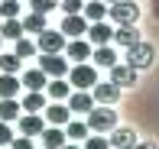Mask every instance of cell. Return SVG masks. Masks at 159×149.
Segmentation results:
<instances>
[{"mask_svg": "<svg viewBox=\"0 0 159 149\" xmlns=\"http://www.w3.org/2000/svg\"><path fill=\"white\" fill-rule=\"evenodd\" d=\"M117 126V113L111 110V104H101V107H91L88 110V130L94 133H111Z\"/></svg>", "mask_w": 159, "mask_h": 149, "instance_id": "6da1fadb", "label": "cell"}, {"mask_svg": "<svg viewBox=\"0 0 159 149\" xmlns=\"http://www.w3.org/2000/svg\"><path fill=\"white\" fill-rule=\"evenodd\" d=\"M156 62V49L149 46V42H133V46H127V65H133L136 72H140V68H149Z\"/></svg>", "mask_w": 159, "mask_h": 149, "instance_id": "7a4b0ae2", "label": "cell"}, {"mask_svg": "<svg viewBox=\"0 0 159 149\" xmlns=\"http://www.w3.org/2000/svg\"><path fill=\"white\" fill-rule=\"evenodd\" d=\"M68 84H71V88H78V91L94 88V84H98V72H94V65H88V62H78L75 68H68Z\"/></svg>", "mask_w": 159, "mask_h": 149, "instance_id": "3957f363", "label": "cell"}, {"mask_svg": "<svg viewBox=\"0 0 159 149\" xmlns=\"http://www.w3.org/2000/svg\"><path fill=\"white\" fill-rule=\"evenodd\" d=\"M107 16H111L114 23H136V20H140V7H136L133 0H114V3L107 7Z\"/></svg>", "mask_w": 159, "mask_h": 149, "instance_id": "277c9868", "label": "cell"}, {"mask_svg": "<svg viewBox=\"0 0 159 149\" xmlns=\"http://www.w3.org/2000/svg\"><path fill=\"white\" fill-rule=\"evenodd\" d=\"M39 68H42L49 78H65V75H68V62L62 59V52H42Z\"/></svg>", "mask_w": 159, "mask_h": 149, "instance_id": "5b68a950", "label": "cell"}, {"mask_svg": "<svg viewBox=\"0 0 159 149\" xmlns=\"http://www.w3.org/2000/svg\"><path fill=\"white\" fill-rule=\"evenodd\" d=\"M36 36H39V42H36L39 52H62V49H65L62 29H59V33H55V29H42V33H36Z\"/></svg>", "mask_w": 159, "mask_h": 149, "instance_id": "8992f818", "label": "cell"}, {"mask_svg": "<svg viewBox=\"0 0 159 149\" xmlns=\"http://www.w3.org/2000/svg\"><path fill=\"white\" fill-rule=\"evenodd\" d=\"M111 81L117 84V88H133V81H136V68L127 65V62H117V65H111Z\"/></svg>", "mask_w": 159, "mask_h": 149, "instance_id": "52a82bcc", "label": "cell"}, {"mask_svg": "<svg viewBox=\"0 0 159 149\" xmlns=\"http://www.w3.org/2000/svg\"><path fill=\"white\" fill-rule=\"evenodd\" d=\"M88 33V20H84V13H65L62 20V36H84Z\"/></svg>", "mask_w": 159, "mask_h": 149, "instance_id": "ba28073f", "label": "cell"}, {"mask_svg": "<svg viewBox=\"0 0 159 149\" xmlns=\"http://www.w3.org/2000/svg\"><path fill=\"white\" fill-rule=\"evenodd\" d=\"M107 143H111L114 149H133V146H136V133L130 130V126H114Z\"/></svg>", "mask_w": 159, "mask_h": 149, "instance_id": "9c48e42d", "label": "cell"}, {"mask_svg": "<svg viewBox=\"0 0 159 149\" xmlns=\"http://www.w3.org/2000/svg\"><path fill=\"white\" fill-rule=\"evenodd\" d=\"M91 91H94L91 97H94L98 104H117V101H120V88H117L114 81H107V84H101V81H98Z\"/></svg>", "mask_w": 159, "mask_h": 149, "instance_id": "30bf717a", "label": "cell"}, {"mask_svg": "<svg viewBox=\"0 0 159 149\" xmlns=\"http://www.w3.org/2000/svg\"><path fill=\"white\" fill-rule=\"evenodd\" d=\"M84 36L94 42V46H107V42H111V36H114V29L104 23V20H98V23H88V33H84Z\"/></svg>", "mask_w": 159, "mask_h": 149, "instance_id": "8fae6325", "label": "cell"}, {"mask_svg": "<svg viewBox=\"0 0 159 149\" xmlns=\"http://www.w3.org/2000/svg\"><path fill=\"white\" fill-rule=\"evenodd\" d=\"M117 46H133V42H140V33H136V26L133 23H117V29H114V36H111Z\"/></svg>", "mask_w": 159, "mask_h": 149, "instance_id": "7c38bea8", "label": "cell"}, {"mask_svg": "<svg viewBox=\"0 0 159 149\" xmlns=\"http://www.w3.org/2000/svg\"><path fill=\"white\" fill-rule=\"evenodd\" d=\"M65 52H68L71 62H88V59H91V42L71 39V42H65Z\"/></svg>", "mask_w": 159, "mask_h": 149, "instance_id": "4fadbf2b", "label": "cell"}, {"mask_svg": "<svg viewBox=\"0 0 159 149\" xmlns=\"http://www.w3.org/2000/svg\"><path fill=\"white\" fill-rule=\"evenodd\" d=\"M94 107V97L88 94V91H75V94H68V110L71 113H88Z\"/></svg>", "mask_w": 159, "mask_h": 149, "instance_id": "5bb4252c", "label": "cell"}, {"mask_svg": "<svg viewBox=\"0 0 159 149\" xmlns=\"http://www.w3.org/2000/svg\"><path fill=\"white\" fill-rule=\"evenodd\" d=\"M42 126H46V123H42L39 113H30V110H26V117H20V133H23V136H39Z\"/></svg>", "mask_w": 159, "mask_h": 149, "instance_id": "9a60e30c", "label": "cell"}, {"mask_svg": "<svg viewBox=\"0 0 159 149\" xmlns=\"http://www.w3.org/2000/svg\"><path fill=\"white\" fill-rule=\"evenodd\" d=\"M42 110H46V120H49L52 126H65V123H68V117H71V110L65 107V104H49V107H42Z\"/></svg>", "mask_w": 159, "mask_h": 149, "instance_id": "2e32d148", "label": "cell"}, {"mask_svg": "<svg viewBox=\"0 0 159 149\" xmlns=\"http://www.w3.org/2000/svg\"><path fill=\"white\" fill-rule=\"evenodd\" d=\"M39 136H42V146L46 149H62L65 146V130H59V126H49V130L42 126Z\"/></svg>", "mask_w": 159, "mask_h": 149, "instance_id": "e0dca14e", "label": "cell"}, {"mask_svg": "<svg viewBox=\"0 0 159 149\" xmlns=\"http://www.w3.org/2000/svg\"><path fill=\"white\" fill-rule=\"evenodd\" d=\"M20 84H23V88H30V91H42V88L49 84V75L42 72V68H33V72L23 75V81H20Z\"/></svg>", "mask_w": 159, "mask_h": 149, "instance_id": "ac0fdd59", "label": "cell"}, {"mask_svg": "<svg viewBox=\"0 0 159 149\" xmlns=\"http://www.w3.org/2000/svg\"><path fill=\"white\" fill-rule=\"evenodd\" d=\"M91 59H94V65H101V68L117 65V52H114L111 46H98V49H91Z\"/></svg>", "mask_w": 159, "mask_h": 149, "instance_id": "d6986e66", "label": "cell"}, {"mask_svg": "<svg viewBox=\"0 0 159 149\" xmlns=\"http://www.w3.org/2000/svg\"><path fill=\"white\" fill-rule=\"evenodd\" d=\"M81 13H84V20L98 23V20H104V16H107V3H104V0H88V3L81 7Z\"/></svg>", "mask_w": 159, "mask_h": 149, "instance_id": "ffe728a7", "label": "cell"}, {"mask_svg": "<svg viewBox=\"0 0 159 149\" xmlns=\"http://www.w3.org/2000/svg\"><path fill=\"white\" fill-rule=\"evenodd\" d=\"M23 88V84H20V78L16 75H0V97H16V91Z\"/></svg>", "mask_w": 159, "mask_h": 149, "instance_id": "44dd1931", "label": "cell"}, {"mask_svg": "<svg viewBox=\"0 0 159 149\" xmlns=\"http://www.w3.org/2000/svg\"><path fill=\"white\" fill-rule=\"evenodd\" d=\"M20 113H23V107H20L13 97H0V120H7V123H10V120H16Z\"/></svg>", "mask_w": 159, "mask_h": 149, "instance_id": "7402d4cb", "label": "cell"}, {"mask_svg": "<svg viewBox=\"0 0 159 149\" xmlns=\"http://www.w3.org/2000/svg\"><path fill=\"white\" fill-rule=\"evenodd\" d=\"M23 110H30V113H39L42 107H46V97H42V91H30V94L23 97V104H20Z\"/></svg>", "mask_w": 159, "mask_h": 149, "instance_id": "603a6c76", "label": "cell"}, {"mask_svg": "<svg viewBox=\"0 0 159 149\" xmlns=\"http://www.w3.org/2000/svg\"><path fill=\"white\" fill-rule=\"evenodd\" d=\"M0 36H3V39H20V36H23V23H20L16 16L3 20V26H0Z\"/></svg>", "mask_w": 159, "mask_h": 149, "instance_id": "cb8c5ba5", "label": "cell"}, {"mask_svg": "<svg viewBox=\"0 0 159 149\" xmlns=\"http://www.w3.org/2000/svg\"><path fill=\"white\" fill-rule=\"evenodd\" d=\"M88 123H78V120H68L65 123V139H88Z\"/></svg>", "mask_w": 159, "mask_h": 149, "instance_id": "d4e9b609", "label": "cell"}, {"mask_svg": "<svg viewBox=\"0 0 159 149\" xmlns=\"http://www.w3.org/2000/svg\"><path fill=\"white\" fill-rule=\"evenodd\" d=\"M68 88H71V84H68V81H62V78H52V81L46 84L49 97H55V101H65V97H68Z\"/></svg>", "mask_w": 159, "mask_h": 149, "instance_id": "484cf974", "label": "cell"}, {"mask_svg": "<svg viewBox=\"0 0 159 149\" xmlns=\"http://www.w3.org/2000/svg\"><path fill=\"white\" fill-rule=\"evenodd\" d=\"M46 29V13H30V16L23 20V33H42Z\"/></svg>", "mask_w": 159, "mask_h": 149, "instance_id": "4316f807", "label": "cell"}, {"mask_svg": "<svg viewBox=\"0 0 159 149\" xmlns=\"http://www.w3.org/2000/svg\"><path fill=\"white\" fill-rule=\"evenodd\" d=\"M20 62H23V59H16L13 52L0 55V72H7V75H16V72H20Z\"/></svg>", "mask_w": 159, "mask_h": 149, "instance_id": "83f0119b", "label": "cell"}, {"mask_svg": "<svg viewBox=\"0 0 159 149\" xmlns=\"http://www.w3.org/2000/svg\"><path fill=\"white\" fill-rule=\"evenodd\" d=\"M13 55H16V59H30V55H36V42H30V39L20 36L16 39V52H13Z\"/></svg>", "mask_w": 159, "mask_h": 149, "instance_id": "f1b7e54d", "label": "cell"}, {"mask_svg": "<svg viewBox=\"0 0 159 149\" xmlns=\"http://www.w3.org/2000/svg\"><path fill=\"white\" fill-rule=\"evenodd\" d=\"M16 13H20V0H0V16L3 20L16 16Z\"/></svg>", "mask_w": 159, "mask_h": 149, "instance_id": "f546056e", "label": "cell"}, {"mask_svg": "<svg viewBox=\"0 0 159 149\" xmlns=\"http://www.w3.org/2000/svg\"><path fill=\"white\" fill-rule=\"evenodd\" d=\"M55 3H59V0H30V7L36 13H49V10H55Z\"/></svg>", "mask_w": 159, "mask_h": 149, "instance_id": "4dcf8cb0", "label": "cell"}, {"mask_svg": "<svg viewBox=\"0 0 159 149\" xmlns=\"http://www.w3.org/2000/svg\"><path fill=\"white\" fill-rule=\"evenodd\" d=\"M13 139V130H10V123H7V120H0V146H7Z\"/></svg>", "mask_w": 159, "mask_h": 149, "instance_id": "1f68e13d", "label": "cell"}, {"mask_svg": "<svg viewBox=\"0 0 159 149\" xmlns=\"http://www.w3.org/2000/svg\"><path fill=\"white\" fill-rule=\"evenodd\" d=\"M81 7H84V0H62L65 13H81Z\"/></svg>", "mask_w": 159, "mask_h": 149, "instance_id": "d6a6232c", "label": "cell"}, {"mask_svg": "<svg viewBox=\"0 0 159 149\" xmlns=\"http://www.w3.org/2000/svg\"><path fill=\"white\" fill-rule=\"evenodd\" d=\"M84 149H111V143H107V139H101V136H91L88 143H84Z\"/></svg>", "mask_w": 159, "mask_h": 149, "instance_id": "836d02e7", "label": "cell"}, {"mask_svg": "<svg viewBox=\"0 0 159 149\" xmlns=\"http://www.w3.org/2000/svg\"><path fill=\"white\" fill-rule=\"evenodd\" d=\"M10 146L13 149H33V139L30 136H20V139H10Z\"/></svg>", "mask_w": 159, "mask_h": 149, "instance_id": "e575fe53", "label": "cell"}, {"mask_svg": "<svg viewBox=\"0 0 159 149\" xmlns=\"http://www.w3.org/2000/svg\"><path fill=\"white\" fill-rule=\"evenodd\" d=\"M133 149H156V143H136Z\"/></svg>", "mask_w": 159, "mask_h": 149, "instance_id": "d590c367", "label": "cell"}, {"mask_svg": "<svg viewBox=\"0 0 159 149\" xmlns=\"http://www.w3.org/2000/svg\"><path fill=\"white\" fill-rule=\"evenodd\" d=\"M62 149H78V146H75V143H65V146H62Z\"/></svg>", "mask_w": 159, "mask_h": 149, "instance_id": "8d00e7d4", "label": "cell"}, {"mask_svg": "<svg viewBox=\"0 0 159 149\" xmlns=\"http://www.w3.org/2000/svg\"><path fill=\"white\" fill-rule=\"evenodd\" d=\"M104 3H114V0H104Z\"/></svg>", "mask_w": 159, "mask_h": 149, "instance_id": "74e56055", "label": "cell"}, {"mask_svg": "<svg viewBox=\"0 0 159 149\" xmlns=\"http://www.w3.org/2000/svg\"><path fill=\"white\" fill-rule=\"evenodd\" d=\"M0 42H3V36H0Z\"/></svg>", "mask_w": 159, "mask_h": 149, "instance_id": "f35d334b", "label": "cell"}]
</instances>
